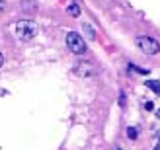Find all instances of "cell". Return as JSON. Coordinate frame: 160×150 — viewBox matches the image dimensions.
Segmentation results:
<instances>
[{
	"mask_svg": "<svg viewBox=\"0 0 160 150\" xmlns=\"http://www.w3.org/2000/svg\"><path fill=\"white\" fill-rule=\"evenodd\" d=\"M2 6H4V4H2V2H0V8H2Z\"/></svg>",
	"mask_w": 160,
	"mask_h": 150,
	"instance_id": "9a60e30c",
	"label": "cell"
},
{
	"mask_svg": "<svg viewBox=\"0 0 160 150\" xmlns=\"http://www.w3.org/2000/svg\"><path fill=\"white\" fill-rule=\"evenodd\" d=\"M145 107H147V109H148V111H150V109H152L154 105H152V101H147V104H145Z\"/></svg>",
	"mask_w": 160,
	"mask_h": 150,
	"instance_id": "8fae6325",
	"label": "cell"
},
{
	"mask_svg": "<svg viewBox=\"0 0 160 150\" xmlns=\"http://www.w3.org/2000/svg\"><path fill=\"white\" fill-rule=\"evenodd\" d=\"M119 105H121V107L125 105V94H121V96H119Z\"/></svg>",
	"mask_w": 160,
	"mask_h": 150,
	"instance_id": "30bf717a",
	"label": "cell"
},
{
	"mask_svg": "<svg viewBox=\"0 0 160 150\" xmlns=\"http://www.w3.org/2000/svg\"><path fill=\"white\" fill-rule=\"evenodd\" d=\"M129 68H133L135 72H141V74H148V68H141V66H135V65H129Z\"/></svg>",
	"mask_w": 160,
	"mask_h": 150,
	"instance_id": "9c48e42d",
	"label": "cell"
},
{
	"mask_svg": "<svg viewBox=\"0 0 160 150\" xmlns=\"http://www.w3.org/2000/svg\"><path fill=\"white\" fill-rule=\"evenodd\" d=\"M4 65V57H2V53H0V66Z\"/></svg>",
	"mask_w": 160,
	"mask_h": 150,
	"instance_id": "7c38bea8",
	"label": "cell"
},
{
	"mask_svg": "<svg viewBox=\"0 0 160 150\" xmlns=\"http://www.w3.org/2000/svg\"><path fill=\"white\" fill-rule=\"evenodd\" d=\"M156 117H160V109H158V111H156Z\"/></svg>",
	"mask_w": 160,
	"mask_h": 150,
	"instance_id": "4fadbf2b",
	"label": "cell"
},
{
	"mask_svg": "<svg viewBox=\"0 0 160 150\" xmlns=\"http://www.w3.org/2000/svg\"><path fill=\"white\" fill-rule=\"evenodd\" d=\"M67 45H68L70 53H74V55H84L86 53V43L76 31H68L67 33Z\"/></svg>",
	"mask_w": 160,
	"mask_h": 150,
	"instance_id": "3957f363",
	"label": "cell"
},
{
	"mask_svg": "<svg viewBox=\"0 0 160 150\" xmlns=\"http://www.w3.org/2000/svg\"><path fill=\"white\" fill-rule=\"evenodd\" d=\"M135 43H137V47L142 53H147V55H156L160 51V43L156 41V39L147 37V35H139L137 39H135Z\"/></svg>",
	"mask_w": 160,
	"mask_h": 150,
	"instance_id": "7a4b0ae2",
	"label": "cell"
},
{
	"mask_svg": "<svg viewBox=\"0 0 160 150\" xmlns=\"http://www.w3.org/2000/svg\"><path fill=\"white\" fill-rule=\"evenodd\" d=\"M127 137H129L131 140H135V138L139 137L137 135V129H135V127H127Z\"/></svg>",
	"mask_w": 160,
	"mask_h": 150,
	"instance_id": "ba28073f",
	"label": "cell"
},
{
	"mask_svg": "<svg viewBox=\"0 0 160 150\" xmlns=\"http://www.w3.org/2000/svg\"><path fill=\"white\" fill-rule=\"evenodd\" d=\"M117 150H119V148H117Z\"/></svg>",
	"mask_w": 160,
	"mask_h": 150,
	"instance_id": "2e32d148",
	"label": "cell"
},
{
	"mask_svg": "<svg viewBox=\"0 0 160 150\" xmlns=\"http://www.w3.org/2000/svg\"><path fill=\"white\" fill-rule=\"evenodd\" d=\"M154 150H160V144H156V148H154Z\"/></svg>",
	"mask_w": 160,
	"mask_h": 150,
	"instance_id": "5bb4252c",
	"label": "cell"
},
{
	"mask_svg": "<svg viewBox=\"0 0 160 150\" xmlns=\"http://www.w3.org/2000/svg\"><path fill=\"white\" fill-rule=\"evenodd\" d=\"M74 72L80 76V78H90V76H96V66L92 65V62H78V65L74 66Z\"/></svg>",
	"mask_w": 160,
	"mask_h": 150,
	"instance_id": "277c9868",
	"label": "cell"
},
{
	"mask_svg": "<svg viewBox=\"0 0 160 150\" xmlns=\"http://www.w3.org/2000/svg\"><path fill=\"white\" fill-rule=\"evenodd\" d=\"M82 31L86 33L88 39H96V31H94V27H92L88 22H82Z\"/></svg>",
	"mask_w": 160,
	"mask_h": 150,
	"instance_id": "5b68a950",
	"label": "cell"
},
{
	"mask_svg": "<svg viewBox=\"0 0 160 150\" xmlns=\"http://www.w3.org/2000/svg\"><path fill=\"white\" fill-rule=\"evenodd\" d=\"M14 31H16V37L22 39V41H31L35 35H37V23L35 22H29V20H20V22H16V26H14Z\"/></svg>",
	"mask_w": 160,
	"mask_h": 150,
	"instance_id": "6da1fadb",
	"label": "cell"
},
{
	"mask_svg": "<svg viewBox=\"0 0 160 150\" xmlns=\"http://www.w3.org/2000/svg\"><path fill=\"white\" fill-rule=\"evenodd\" d=\"M67 10H68V14L72 16V18H76V16H80V6H78L76 2H70Z\"/></svg>",
	"mask_w": 160,
	"mask_h": 150,
	"instance_id": "8992f818",
	"label": "cell"
},
{
	"mask_svg": "<svg viewBox=\"0 0 160 150\" xmlns=\"http://www.w3.org/2000/svg\"><path fill=\"white\" fill-rule=\"evenodd\" d=\"M147 88H150L154 94H158V96H160V82L158 80H147Z\"/></svg>",
	"mask_w": 160,
	"mask_h": 150,
	"instance_id": "52a82bcc",
	"label": "cell"
}]
</instances>
